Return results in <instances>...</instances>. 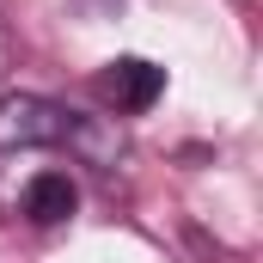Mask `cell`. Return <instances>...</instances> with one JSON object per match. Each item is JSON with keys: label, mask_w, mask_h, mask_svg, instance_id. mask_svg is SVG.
I'll return each mask as SVG.
<instances>
[{"label": "cell", "mask_w": 263, "mask_h": 263, "mask_svg": "<svg viewBox=\"0 0 263 263\" xmlns=\"http://www.w3.org/2000/svg\"><path fill=\"white\" fill-rule=\"evenodd\" d=\"M67 135H73V117L55 98H37V92L0 98V147H55Z\"/></svg>", "instance_id": "1"}, {"label": "cell", "mask_w": 263, "mask_h": 263, "mask_svg": "<svg viewBox=\"0 0 263 263\" xmlns=\"http://www.w3.org/2000/svg\"><path fill=\"white\" fill-rule=\"evenodd\" d=\"M98 92H104V104H117V110H147V104L165 92V67L141 62V55H117V62L98 73Z\"/></svg>", "instance_id": "2"}, {"label": "cell", "mask_w": 263, "mask_h": 263, "mask_svg": "<svg viewBox=\"0 0 263 263\" xmlns=\"http://www.w3.org/2000/svg\"><path fill=\"white\" fill-rule=\"evenodd\" d=\"M73 184H67V172H37L31 184H25V214L31 220H43V227H55V220H67L73 214Z\"/></svg>", "instance_id": "3"}]
</instances>
